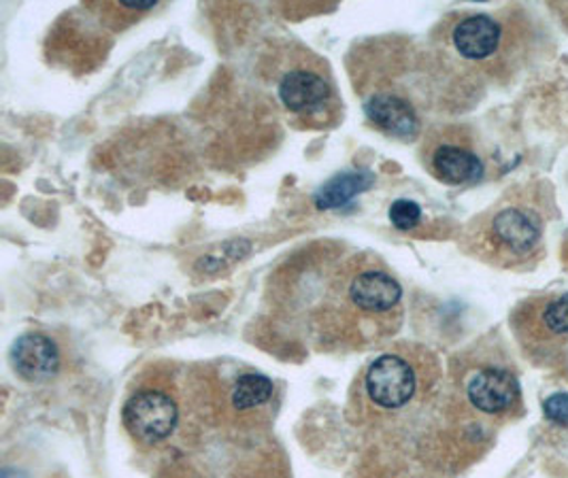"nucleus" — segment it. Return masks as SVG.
Wrapping results in <instances>:
<instances>
[{
  "label": "nucleus",
  "mask_w": 568,
  "mask_h": 478,
  "mask_svg": "<svg viewBox=\"0 0 568 478\" xmlns=\"http://www.w3.org/2000/svg\"><path fill=\"white\" fill-rule=\"evenodd\" d=\"M565 377H567V378H568V373H567V375H565Z\"/></svg>",
  "instance_id": "obj_16"
},
{
  "label": "nucleus",
  "mask_w": 568,
  "mask_h": 478,
  "mask_svg": "<svg viewBox=\"0 0 568 478\" xmlns=\"http://www.w3.org/2000/svg\"><path fill=\"white\" fill-rule=\"evenodd\" d=\"M124 426L136 443L158 445L178 428V406L171 396L158 389H143L130 396L124 406Z\"/></svg>",
  "instance_id": "obj_7"
},
{
  "label": "nucleus",
  "mask_w": 568,
  "mask_h": 478,
  "mask_svg": "<svg viewBox=\"0 0 568 478\" xmlns=\"http://www.w3.org/2000/svg\"><path fill=\"white\" fill-rule=\"evenodd\" d=\"M426 169L447 185H466L484 176V160L458 128H445L426 141Z\"/></svg>",
  "instance_id": "obj_5"
},
{
  "label": "nucleus",
  "mask_w": 568,
  "mask_h": 478,
  "mask_svg": "<svg viewBox=\"0 0 568 478\" xmlns=\"http://www.w3.org/2000/svg\"><path fill=\"white\" fill-rule=\"evenodd\" d=\"M511 327L524 357L539 366L568 373V292L537 294L517 304Z\"/></svg>",
  "instance_id": "obj_2"
},
{
  "label": "nucleus",
  "mask_w": 568,
  "mask_h": 478,
  "mask_svg": "<svg viewBox=\"0 0 568 478\" xmlns=\"http://www.w3.org/2000/svg\"><path fill=\"white\" fill-rule=\"evenodd\" d=\"M349 303L368 317H392L400 311L403 289L398 281L382 268H364L349 283Z\"/></svg>",
  "instance_id": "obj_9"
},
{
  "label": "nucleus",
  "mask_w": 568,
  "mask_h": 478,
  "mask_svg": "<svg viewBox=\"0 0 568 478\" xmlns=\"http://www.w3.org/2000/svg\"><path fill=\"white\" fill-rule=\"evenodd\" d=\"M364 113L368 122L392 139H414L419 132V115L415 111L414 102L398 92L379 90L366 96Z\"/></svg>",
  "instance_id": "obj_10"
},
{
  "label": "nucleus",
  "mask_w": 568,
  "mask_h": 478,
  "mask_svg": "<svg viewBox=\"0 0 568 478\" xmlns=\"http://www.w3.org/2000/svg\"><path fill=\"white\" fill-rule=\"evenodd\" d=\"M554 211L551 187L528 183L511 187L466 232V250L505 271L530 268L545 253V236Z\"/></svg>",
  "instance_id": "obj_1"
},
{
  "label": "nucleus",
  "mask_w": 568,
  "mask_h": 478,
  "mask_svg": "<svg viewBox=\"0 0 568 478\" xmlns=\"http://www.w3.org/2000/svg\"><path fill=\"white\" fill-rule=\"evenodd\" d=\"M463 389L468 406L488 419H511L521 408V389L516 373L500 362L473 366L466 373Z\"/></svg>",
  "instance_id": "obj_4"
},
{
  "label": "nucleus",
  "mask_w": 568,
  "mask_h": 478,
  "mask_svg": "<svg viewBox=\"0 0 568 478\" xmlns=\"http://www.w3.org/2000/svg\"><path fill=\"white\" fill-rule=\"evenodd\" d=\"M545 415L556 421L568 426V396L567 394H556L545 403Z\"/></svg>",
  "instance_id": "obj_15"
},
{
  "label": "nucleus",
  "mask_w": 568,
  "mask_h": 478,
  "mask_svg": "<svg viewBox=\"0 0 568 478\" xmlns=\"http://www.w3.org/2000/svg\"><path fill=\"white\" fill-rule=\"evenodd\" d=\"M422 220V209L414 201H396L389 206V222L396 230H414Z\"/></svg>",
  "instance_id": "obj_14"
},
{
  "label": "nucleus",
  "mask_w": 568,
  "mask_h": 478,
  "mask_svg": "<svg viewBox=\"0 0 568 478\" xmlns=\"http://www.w3.org/2000/svg\"><path fill=\"white\" fill-rule=\"evenodd\" d=\"M273 383L271 378L264 375H256V373H247L234 383L233 389V406L234 410L239 413H247L260 408L273 398Z\"/></svg>",
  "instance_id": "obj_13"
},
{
  "label": "nucleus",
  "mask_w": 568,
  "mask_h": 478,
  "mask_svg": "<svg viewBox=\"0 0 568 478\" xmlns=\"http://www.w3.org/2000/svg\"><path fill=\"white\" fill-rule=\"evenodd\" d=\"M375 176L366 171H352L331 179L315 196L320 209H338L347 202L354 201L368 185H373Z\"/></svg>",
  "instance_id": "obj_12"
},
{
  "label": "nucleus",
  "mask_w": 568,
  "mask_h": 478,
  "mask_svg": "<svg viewBox=\"0 0 568 478\" xmlns=\"http://www.w3.org/2000/svg\"><path fill=\"white\" fill-rule=\"evenodd\" d=\"M364 387L375 406L384 410H400L417 394V373L407 357L386 353L368 366Z\"/></svg>",
  "instance_id": "obj_6"
},
{
  "label": "nucleus",
  "mask_w": 568,
  "mask_h": 478,
  "mask_svg": "<svg viewBox=\"0 0 568 478\" xmlns=\"http://www.w3.org/2000/svg\"><path fill=\"white\" fill-rule=\"evenodd\" d=\"M13 368L30 383H45L58 373L60 353L52 338L43 334H27L16 340L11 349Z\"/></svg>",
  "instance_id": "obj_11"
},
{
  "label": "nucleus",
  "mask_w": 568,
  "mask_h": 478,
  "mask_svg": "<svg viewBox=\"0 0 568 478\" xmlns=\"http://www.w3.org/2000/svg\"><path fill=\"white\" fill-rule=\"evenodd\" d=\"M449 41L463 60L484 64L503 53L507 34L494 16L473 13L452 28Z\"/></svg>",
  "instance_id": "obj_8"
},
{
  "label": "nucleus",
  "mask_w": 568,
  "mask_h": 478,
  "mask_svg": "<svg viewBox=\"0 0 568 478\" xmlns=\"http://www.w3.org/2000/svg\"><path fill=\"white\" fill-rule=\"evenodd\" d=\"M277 94L290 115L301 122L333 120L338 109L335 81L326 64L311 53L285 67L277 83Z\"/></svg>",
  "instance_id": "obj_3"
}]
</instances>
